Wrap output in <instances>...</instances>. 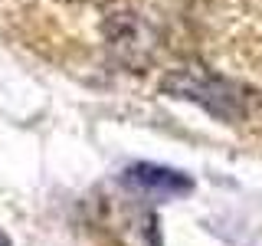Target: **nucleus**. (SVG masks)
Listing matches in <instances>:
<instances>
[{"label":"nucleus","mask_w":262,"mask_h":246,"mask_svg":"<svg viewBox=\"0 0 262 246\" xmlns=\"http://www.w3.org/2000/svg\"><path fill=\"white\" fill-rule=\"evenodd\" d=\"M164 92L177 95V98H190V102L203 105L210 115L223 121H239L246 112H249L252 92L239 82H229L223 76H213L203 66H184V69H174L167 79H164Z\"/></svg>","instance_id":"1"},{"label":"nucleus","mask_w":262,"mask_h":246,"mask_svg":"<svg viewBox=\"0 0 262 246\" xmlns=\"http://www.w3.org/2000/svg\"><path fill=\"white\" fill-rule=\"evenodd\" d=\"M121 180L138 194L147 197H180L193 191V180L180 174L174 168H161V164H131L121 174Z\"/></svg>","instance_id":"2"},{"label":"nucleus","mask_w":262,"mask_h":246,"mask_svg":"<svg viewBox=\"0 0 262 246\" xmlns=\"http://www.w3.org/2000/svg\"><path fill=\"white\" fill-rule=\"evenodd\" d=\"M0 246H10V240H7V233L0 230Z\"/></svg>","instance_id":"3"}]
</instances>
